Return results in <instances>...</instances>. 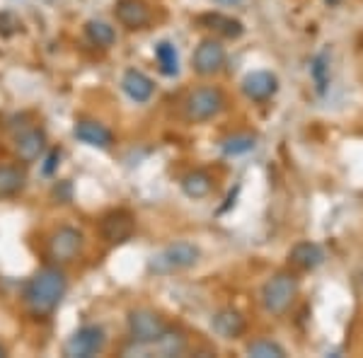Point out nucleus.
<instances>
[{"label": "nucleus", "instance_id": "1", "mask_svg": "<svg viewBox=\"0 0 363 358\" xmlns=\"http://www.w3.org/2000/svg\"><path fill=\"white\" fill-rule=\"evenodd\" d=\"M66 289H68L66 274L58 267H44L27 281L22 301H25L29 315L37 317V320H44V317H49L58 308V303L66 296Z\"/></svg>", "mask_w": 363, "mask_h": 358}, {"label": "nucleus", "instance_id": "2", "mask_svg": "<svg viewBox=\"0 0 363 358\" xmlns=\"http://www.w3.org/2000/svg\"><path fill=\"white\" fill-rule=\"evenodd\" d=\"M126 325H128V337H131L133 349L124 351V354H145L155 342H160L162 334L169 330V325L162 320L155 310L148 308H136L131 310L126 317Z\"/></svg>", "mask_w": 363, "mask_h": 358}, {"label": "nucleus", "instance_id": "3", "mask_svg": "<svg viewBox=\"0 0 363 358\" xmlns=\"http://www.w3.org/2000/svg\"><path fill=\"white\" fill-rule=\"evenodd\" d=\"M298 291H301V286H298V276L294 272H277L262 286V308L274 317L286 315L291 305L296 303Z\"/></svg>", "mask_w": 363, "mask_h": 358}, {"label": "nucleus", "instance_id": "4", "mask_svg": "<svg viewBox=\"0 0 363 358\" xmlns=\"http://www.w3.org/2000/svg\"><path fill=\"white\" fill-rule=\"evenodd\" d=\"M199 259H201V250L194 242H174L150 257L148 272H153L157 276H169L177 272H186Z\"/></svg>", "mask_w": 363, "mask_h": 358}, {"label": "nucleus", "instance_id": "5", "mask_svg": "<svg viewBox=\"0 0 363 358\" xmlns=\"http://www.w3.org/2000/svg\"><path fill=\"white\" fill-rule=\"evenodd\" d=\"M225 109V95L223 90L213 85H203L191 90L184 99V116L194 124H206L216 119Z\"/></svg>", "mask_w": 363, "mask_h": 358}, {"label": "nucleus", "instance_id": "6", "mask_svg": "<svg viewBox=\"0 0 363 358\" xmlns=\"http://www.w3.org/2000/svg\"><path fill=\"white\" fill-rule=\"evenodd\" d=\"M107 346V334L99 325H85L78 332L68 337L66 346H63V356L68 358H92L102 354Z\"/></svg>", "mask_w": 363, "mask_h": 358}, {"label": "nucleus", "instance_id": "7", "mask_svg": "<svg viewBox=\"0 0 363 358\" xmlns=\"http://www.w3.org/2000/svg\"><path fill=\"white\" fill-rule=\"evenodd\" d=\"M85 245V235L73 225H61L51 233L49 245H46V252H49L51 262L56 264H70L75 257L83 252Z\"/></svg>", "mask_w": 363, "mask_h": 358}, {"label": "nucleus", "instance_id": "8", "mask_svg": "<svg viewBox=\"0 0 363 358\" xmlns=\"http://www.w3.org/2000/svg\"><path fill=\"white\" fill-rule=\"evenodd\" d=\"M191 66L201 78L218 75L225 66V46L213 37L201 39L194 51V58H191Z\"/></svg>", "mask_w": 363, "mask_h": 358}, {"label": "nucleus", "instance_id": "9", "mask_svg": "<svg viewBox=\"0 0 363 358\" xmlns=\"http://www.w3.org/2000/svg\"><path fill=\"white\" fill-rule=\"evenodd\" d=\"M136 233V218L133 213H128L124 208L109 211L107 216H102L99 220V235L102 240H107L109 245H124L133 237Z\"/></svg>", "mask_w": 363, "mask_h": 358}, {"label": "nucleus", "instance_id": "10", "mask_svg": "<svg viewBox=\"0 0 363 358\" xmlns=\"http://www.w3.org/2000/svg\"><path fill=\"white\" fill-rule=\"evenodd\" d=\"M242 92L252 102H267L279 92V78L272 70H252L242 78Z\"/></svg>", "mask_w": 363, "mask_h": 358}, {"label": "nucleus", "instance_id": "11", "mask_svg": "<svg viewBox=\"0 0 363 358\" xmlns=\"http://www.w3.org/2000/svg\"><path fill=\"white\" fill-rule=\"evenodd\" d=\"M114 17L121 27L131 29V32H136V29H145L150 25V20H153V15H150V8H148L145 0H116Z\"/></svg>", "mask_w": 363, "mask_h": 358}, {"label": "nucleus", "instance_id": "12", "mask_svg": "<svg viewBox=\"0 0 363 358\" xmlns=\"http://www.w3.org/2000/svg\"><path fill=\"white\" fill-rule=\"evenodd\" d=\"M325 250L318 242H310V240L296 242L289 252V264L296 272H315V269L325 264Z\"/></svg>", "mask_w": 363, "mask_h": 358}, {"label": "nucleus", "instance_id": "13", "mask_svg": "<svg viewBox=\"0 0 363 358\" xmlns=\"http://www.w3.org/2000/svg\"><path fill=\"white\" fill-rule=\"evenodd\" d=\"M211 330L218 334L220 339H240L247 330V320L235 308H220L218 313L211 317Z\"/></svg>", "mask_w": 363, "mask_h": 358}, {"label": "nucleus", "instance_id": "14", "mask_svg": "<svg viewBox=\"0 0 363 358\" xmlns=\"http://www.w3.org/2000/svg\"><path fill=\"white\" fill-rule=\"evenodd\" d=\"M46 150V133L42 128H25L15 136V152L22 162H37Z\"/></svg>", "mask_w": 363, "mask_h": 358}, {"label": "nucleus", "instance_id": "15", "mask_svg": "<svg viewBox=\"0 0 363 358\" xmlns=\"http://www.w3.org/2000/svg\"><path fill=\"white\" fill-rule=\"evenodd\" d=\"M73 136L85 145H92V148H109L114 143V133L112 128H107L99 121H92V119H83L78 121L73 128Z\"/></svg>", "mask_w": 363, "mask_h": 358}, {"label": "nucleus", "instance_id": "16", "mask_svg": "<svg viewBox=\"0 0 363 358\" xmlns=\"http://www.w3.org/2000/svg\"><path fill=\"white\" fill-rule=\"evenodd\" d=\"M199 25L211 29L213 34L223 39H240L245 34V25L238 20V17L223 15V13H206L199 17Z\"/></svg>", "mask_w": 363, "mask_h": 358}, {"label": "nucleus", "instance_id": "17", "mask_svg": "<svg viewBox=\"0 0 363 358\" xmlns=\"http://www.w3.org/2000/svg\"><path fill=\"white\" fill-rule=\"evenodd\" d=\"M121 87H124V92L133 99V102H148V99L153 97V92H155L153 80H150L145 73L136 70V68L126 70L124 78H121Z\"/></svg>", "mask_w": 363, "mask_h": 358}, {"label": "nucleus", "instance_id": "18", "mask_svg": "<svg viewBox=\"0 0 363 358\" xmlns=\"http://www.w3.org/2000/svg\"><path fill=\"white\" fill-rule=\"evenodd\" d=\"M182 191L189 198H206L213 191V177L206 169H191L182 177Z\"/></svg>", "mask_w": 363, "mask_h": 358}, {"label": "nucleus", "instance_id": "19", "mask_svg": "<svg viewBox=\"0 0 363 358\" xmlns=\"http://www.w3.org/2000/svg\"><path fill=\"white\" fill-rule=\"evenodd\" d=\"M27 184L25 169L15 165H0V198H10L20 194Z\"/></svg>", "mask_w": 363, "mask_h": 358}, {"label": "nucleus", "instance_id": "20", "mask_svg": "<svg viewBox=\"0 0 363 358\" xmlns=\"http://www.w3.org/2000/svg\"><path fill=\"white\" fill-rule=\"evenodd\" d=\"M155 61L160 66V73L167 78H174L179 73V54L172 42H160L155 46Z\"/></svg>", "mask_w": 363, "mask_h": 358}, {"label": "nucleus", "instance_id": "21", "mask_svg": "<svg viewBox=\"0 0 363 358\" xmlns=\"http://www.w3.org/2000/svg\"><path fill=\"white\" fill-rule=\"evenodd\" d=\"M85 34L87 39H90L95 46H102V49H109L114 42H116V32L112 25H107V22L102 20H90L85 25Z\"/></svg>", "mask_w": 363, "mask_h": 358}, {"label": "nucleus", "instance_id": "22", "mask_svg": "<svg viewBox=\"0 0 363 358\" xmlns=\"http://www.w3.org/2000/svg\"><path fill=\"white\" fill-rule=\"evenodd\" d=\"M255 145L257 136H252V133H233L220 143V148H223L225 155H245V152L255 150Z\"/></svg>", "mask_w": 363, "mask_h": 358}, {"label": "nucleus", "instance_id": "23", "mask_svg": "<svg viewBox=\"0 0 363 358\" xmlns=\"http://www.w3.org/2000/svg\"><path fill=\"white\" fill-rule=\"evenodd\" d=\"M245 354L252 356V358H284L286 356V349L272 339H257V342L247 344Z\"/></svg>", "mask_w": 363, "mask_h": 358}, {"label": "nucleus", "instance_id": "24", "mask_svg": "<svg viewBox=\"0 0 363 358\" xmlns=\"http://www.w3.org/2000/svg\"><path fill=\"white\" fill-rule=\"evenodd\" d=\"M310 73H313V80H315V85H318V90L322 95V92L327 90V83H330V66H327V56L325 54L315 56L313 66H310Z\"/></svg>", "mask_w": 363, "mask_h": 358}, {"label": "nucleus", "instance_id": "25", "mask_svg": "<svg viewBox=\"0 0 363 358\" xmlns=\"http://www.w3.org/2000/svg\"><path fill=\"white\" fill-rule=\"evenodd\" d=\"M56 160H58V150H54L49 155V160H46V165H44V174H51L56 169Z\"/></svg>", "mask_w": 363, "mask_h": 358}, {"label": "nucleus", "instance_id": "26", "mask_svg": "<svg viewBox=\"0 0 363 358\" xmlns=\"http://www.w3.org/2000/svg\"><path fill=\"white\" fill-rule=\"evenodd\" d=\"M216 3H220V5H238V3H242V0H216Z\"/></svg>", "mask_w": 363, "mask_h": 358}]
</instances>
